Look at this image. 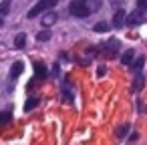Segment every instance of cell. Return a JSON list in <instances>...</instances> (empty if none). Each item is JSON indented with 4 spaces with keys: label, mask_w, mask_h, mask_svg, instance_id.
Here are the masks:
<instances>
[{
    "label": "cell",
    "mask_w": 147,
    "mask_h": 145,
    "mask_svg": "<svg viewBox=\"0 0 147 145\" xmlns=\"http://www.w3.org/2000/svg\"><path fill=\"white\" fill-rule=\"evenodd\" d=\"M97 10H101V0H71L69 4V12L75 18H87Z\"/></svg>",
    "instance_id": "1"
},
{
    "label": "cell",
    "mask_w": 147,
    "mask_h": 145,
    "mask_svg": "<svg viewBox=\"0 0 147 145\" xmlns=\"http://www.w3.org/2000/svg\"><path fill=\"white\" fill-rule=\"evenodd\" d=\"M93 30H95V32H107V30H109V22H97V24L93 26Z\"/></svg>",
    "instance_id": "15"
},
{
    "label": "cell",
    "mask_w": 147,
    "mask_h": 145,
    "mask_svg": "<svg viewBox=\"0 0 147 145\" xmlns=\"http://www.w3.org/2000/svg\"><path fill=\"white\" fill-rule=\"evenodd\" d=\"M143 65H145V57H137V61H135V63H133L131 67H133V69H135L137 73H141V69H143Z\"/></svg>",
    "instance_id": "16"
},
{
    "label": "cell",
    "mask_w": 147,
    "mask_h": 145,
    "mask_svg": "<svg viewBox=\"0 0 147 145\" xmlns=\"http://www.w3.org/2000/svg\"><path fill=\"white\" fill-rule=\"evenodd\" d=\"M129 131H131V125H121V127L115 131V135H117V137H125Z\"/></svg>",
    "instance_id": "17"
},
{
    "label": "cell",
    "mask_w": 147,
    "mask_h": 145,
    "mask_svg": "<svg viewBox=\"0 0 147 145\" xmlns=\"http://www.w3.org/2000/svg\"><path fill=\"white\" fill-rule=\"evenodd\" d=\"M8 8H10V0H4V4H2V10H0V14H2V16H6Z\"/></svg>",
    "instance_id": "18"
},
{
    "label": "cell",
    "mask_w": 147,
    "mask_h": 145,
    "mask_svg": "<svg viewBox=\"0 0 147 145\" xmlns=\"http://www.w3.org/2000/svg\"><path fill=\"white\" fill-rule=\"evenodd\" d=\"M34 71H36V79H45L49 75V71H47V67L42 63H34Z\"/></svg>",
    "instance_id": "7"
},
{
    "label": "cell",
    "mask_w": 147,
    "mask_h": 145,
    "mask_svg": "<svg viewBox=\"0 0 147 145\" xmlns=\"http://www.w3.org/2000/svg\"><path fill=\"white\" fill-rule=\"evenodd\" d=\"M143 81H145V79H143V75H141V73H137V77H135V81H133V91H139V89L143 87Z\"/></svg>",
    "instance_id": "12"
},
{
    "label": "cell",
    "mask_w": 147,
    "mask_h": 145,
    "mask_svg": "<svg viewBox=\"0 0 147 145\" xmlns=\"http://www.w3.org/2000/svg\"><path fill=\"white\" fill-rule=\"evenodd\" d=\"M145 20H147V16H145V12H143V10H133V12L127 16V24H129V26L143 24Z\"/></svg>",
    "instance_id": "3"
},
{
    "label": "cell",
    "mask_w": 147,
    "mask_h": 145,
    "mask_svg": "<svg viewBox=\"0 0 147 145\" xmlns=\"http://www.w3.org/2000/svg\"><path fill=\"white\" fill-rule=\"evenodd\" d=\"M10 119H12V111H10V109H6V111L2 113V119H0V125H8V123H10Z\"/></svg>",
    "instance_id": "14"
},
{
    "label": "cell",
    "mask_w": 147,
    "mask_h": 145,
    "mask_svg": "<svg viewBox=\"0 0 147 145\" xmlns=\"http://www.w3.org/2000/svg\"><path fill=\"white\" fill-rule=\"evenodd\" d=\"M36 40H38V42L51 40V30H40V32H36Z\"/></svg>",
    "instance_id": "11"
},
{
    "label": "cell",
    "mask_w": 147,
    "mask_h": 145,
    "mask_svg": "<svg viewBox=\"0 0 147 145\" xmlns=\"http://www.w3.org/2000/svg\"><path fill=\"white\" fill-rule=\"evenodd\" d=\"M119 53V40H107L105 42V55H109V57H115Z\"/></svg>",
    "instance_id": "6"
},
{
    "label": "cell",
    "mask_w": 147,
    "mask_h": 145,
    "mask_svg": "<svg viewBox=\"0 0 147 145\" xmlns=\"http://www.w3.org/2000/svg\"><path fill=\"white\" fill-rule=\"evenodd\" d=\"M55 22H57V14H55V12H47L45 18H42V24H45V26H51V24H55Z\"/></svg>",
    "instance_id": "10"
},
{
    "label": "cell",
    "mask_w": 147,
    "mask_h": 145,
    "mask_svg": "<svg viewBox=\"0 0 147 145\" xmlns=\"http://www.w3.org/2000/svg\"><path fill=\"white\" fill-rule=\"evenodd\" d=\"M105 73H107V67H105V65H101V67L97 69V77H103Z\"/></svg>",
    "instance_id": "20"
},
{
    "label": "cell",
    "mask_w": 147,
    "mask_h": 145,
    "mask_svg": "<svg viewBox=\"0 0 147 145\" xmlns=\"http://www.w3.org/2000/svg\"><path fill=\"white\" fill-rule=\"evenodd\" d=\"M22 71H24V63H22V61H16V63L10 67V73H8L10 81H14L16 77H20V75H22Z\"/></svg>",
    "instance_id": "5"
},
{
    "label": "cell",
    "mask_w": 147,
    "mask_h": 145,
    "mask_svg": "<svg viewBox=\"0 0 147 145\" xmlns=\"http://www.w3.org/2000/svg\"><path fill=\"white\" fill-rule=\"evenodd\" d=\"M121 65H133V51L131 49L121 55Z\"/></svg>",
    "instance_id": "9"
},
{
    "label": "cell",
    "mask_w": 147,
    "mask_h": 145,
    "mask_svg": "<svg viewBox=\"0 0 147 145\" xmlns=\"http://www.w3.org/2000/svg\"><path fill=\"white\" fill-rule=\"evenodd\" d=\"M38 105V99L36 97H30V99H26V103H24V111H30V109H34Z\"/></svg>",
    "instance_id": "13"
},
{
    "label": "cell",
    "mask_w": 147,
    "mask_h": 145,
    "mask_svg": "<svg viewBox=\"0 0 147 145\" xmlns=\"http://www.w3.org/2000/svg\"><path fill=\"white\" fill-rule=\"evenodd\" d=\"M127 24V14H125V10H117L115 14H113V26L115 28H121V26H125Z\"/></svg>",
    "instance_id": "4"
},
{
    "label": "cell",
    "mask_w": 147,
    "mask_h": 145,
    "mask_svg": "<svg viewBox=\"0 0 147 145\" xmlns=\"http://www.w3.org/2000/svg\"><path fill=\"white\" fill-rule=\"evenodd\" d=\"M137 6H139V10L147 12V0H137Z\"/></svg>",
    "instance_id": "19"
},
{
    "label": "cell",
    "mask_w": 147,
    "mask_h": 145,
    "mask_svg": "<svg viewBox=\"0 0 147 145\" xmlns=\"http://www.w3.org/2000/svg\"><path fill=\"white\" fill-rule=\"evenodd\" d=\"M57 2H59V0H38V2L26 12V18H34V16H38V14H47L51 8H55L57 6Z\"/></svg>",
    "instance_id": "2"
},
{
    "label": "cell",
    "mask_w": 147,
    "mask_h": 145,
    "mask_svg": "<svg viewBox=\"0 0 147 145\" xmlns=\"http://www.w3.org/2000/svg\"><path fill=\"white\" fill-rule=\"evenodd\" d=\"M24 45H26V34L24 32H18L16 38H14V47L16 49H24Z\"/></svg>",
    "instance_id": "8"
}]
</instances>
